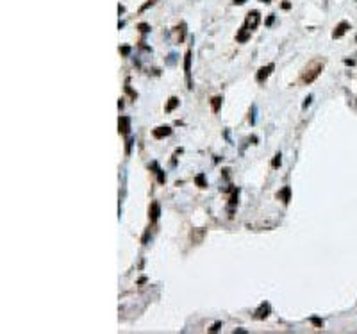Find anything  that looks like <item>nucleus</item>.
<instances>
[{
	"label": "nucleus",
	"mask_w": 357,
	"mask_h": 334,
	"mask_svg": "<svg viewBox=\"0 0 357 334\" xmlns=\"http://www.w3.org/2000/svg\"><path fill=\"white\" fill-rule=\"evenodd\" d=\"M323 61H320V59H314V61H311L304 70H302V75H300V79H302V82L304 84H311V82H314L316 79H318V75L322 73V70H323Z\"/></svg>",
	"instance_id": "1"
},
{
	"label": "nucleus",
	"mask_w": 357,
	"mask_h": 334,
	"mask_svg": "<svg viewBox=\"0 0 357 334\" xmlns=\"http://www.w3.org/2000/svg\"><path fill=\"white\" fill-rule=\"evenodd\" d=\"M261 21V14H259V11H250L248 13V16H246V29L248 30H252V29H255L257 27V23Z\"/></svg>",
	"instance_id": "2"
},
{
	"label": "nucleus",
	"mask_w": 357,
	"mask_h": 334,
	"mask_svg": "<svg viewBox=\"0 0 357 334\" xmlns=\"http://www.w3.org/2000/svg\"><path fill=\"white\" fill-rule=\"evenodd\" d=\"M273 64L270 63V64H266V66H263V68H259V72H257V75H255V80L257 82H264L268 77H270V73L273 72Z\"/></svg>",
	"instance_id": "3"
},
{
	"label": "nucleus",
	"mask_w": 357,
	"mask_h": 334,
	"mask_svg": "<svg viewBox=\"0 0 357 334\" xmlns=\"http://www.w3.org/2000/svg\"><path fill=\"white\" fill-rule=\"evenodd\" d=\"M129 131H131V118L129 116H120L118 118V132L127 136Z\"/></svg>",
	"instance_id": "4"
},
{
	"label": "nucleus",
	"mask_w": 357,
	"mask_h": 334,
	"mask_svg": "<svg viewBox=\"0 0 357 334\" xmlns=\"http://www.w3.org/2000/svg\"><path fill=\"white\" fill-rule=\"evenodd\" d=\"M184 72H186V79H187V84H189V88H193L191 86V50H187L186 52V55H184Z\"/></svg>",
	"instance_id": "5"
},
{
	"label": "nucleus",
	"mask_w": 357,
	"mask_h": 334,
	"mask_svg": "<svg viewBox=\"0 0 357 334\" xmlns=\"http://www.w3.org/2000/svg\"><path fill=\"white\" fill-rule=\"evenodd\" d=\"M159 215H161V207L157 202H152L150 204V209H148V218H150V223H156L159 220Z\"/></svg>",
	"instance_id": "6"
},
{
	"label": "nucleus",
	"mask_w": 357,
	"mask_h": 334,
	"mask_svg": "<svg viewBox=\"0 0 357 334\" xmlns=\"http://www.w3.org/2000/svg\"><path fill=\"white\" fill-rule=\"evenodd\" d=\"M154 138H157V139H161V138H166V136H170L172 134V127H168V125H161V127H157V129H154Z\"/></svg>",
	"instance_id": "7"
},
{
	"label": "nucleus",
	"mask_w": 357,
	"mask_h": 334,
	"mask_svg": "<svg viewBox=\"0 0 357 334\" xmlns=\"http://www.w3.org/2000/svg\"><path fill=\"white\" fill-rule=\"evenodd\" d=\"M348 29H350V25H348L347 21H341V23H338V27H336V29H334V32H332V38H334V39H336V38H341V36H343V34H345Z\"/></svg>",
	"instance_id": "8"
},
{
	"label": "nucleus",
	"mask_w": 357,
	"mask_h": 334,
	"mask_svg": "<svg viewBox=\"0 0 357 334\" xmlns=\"http://www.w3.org/2000/svg\"><path fill=\"white\" fill-rule=\"evenodd\" d=\"M277 198H280V200H284V202L288 204V202L291 200V188H289V186H286L284 189H280V191L277 193Z\"/></svg>",
	"instance_id": "9"
},
{
	"label": "nucleus",
	"mask_w": 357,
	"mask_h": 334,
	"mask_svg": "<svg viewBox=\"0 0 357 334\" xmlns=\"http://www.w3.org/2000/svg\"><path fill=\"white\" fill-rule=\"evenodd\" d=\"M268 313H270V306H268V304H261V307L255 311V318H257V320H263V318L268 316Z\"/></svg>",
	"instance_id": "10"
},
{
	"label": "nucleus",
	"mask_w": 357,
	"mask_h": 334,
	"mask_svg": "<svg viewBox=\"0 0 357 334\" xmlns=\"http://www.w3.org/2000/svg\"><path fill=\"white\" fill-rule=\"evenodd\" d=\"M236 39L239 41V43H245L246 39H250V30L246 29V27H243L239 32H238V36H236Z\"/></svg>",
	"instance_id": "11"
},
{
	"label": "nucleus",
	"mask_w": 357,
	"mask_h": 334,
	"mask_svg": "<svg viewBox=\"0 0 357 334\" xmlns=\"http://www.w3.org/2000/svg\"><path fill=\"white\" fill-rule=\"evenodd\" d=\"M221 102H223V98H221V97H212V98H211V107H212V113H218V111H220V107H221Z\"/></svg>",
	"instance_id": "12"
},
{
	"label": "nucleus",
	"mask_w": 357,
	"mask_h": 334,
	"mask_svg": "<svg viewBox=\"0 0 357 334\" xmlns=\"http://www.w3.org/2000/svg\"><path fill=\"white\" fill-rule=\"evenodd\" d=\"M195 184H196L198 188H202V189H204V188H207V182H205V175H204V173H198V175L195 177Z\"/></svg>",
	"instance_id": "13"
},
{
	"label": "nucleus",
	"mask_w": 357,
	"mask_h": 334,
	"mask_svg": "<svg viewBox=\"0 0 357 334\" xmlns=\"http://www.w3.org/2000/svg\"><path fill=\"white\" fill-rule=\"evenodd\" d=\"M178 105V98L177 97H172L170 100H168V105H166V113H172L175 107Z\"/></svg>",
	"instance_id": "14"
},
{
	"label": "nucleus",
	"mask_w": 357,
	"mask_h": 334,
	"mask_svg": "<svg viewBox=\"0 0 357 334\" xmlns=\"http://www.w3.org/2000/svg\"><path fill=\"white\" fill-rule=\"evenodd\" d=\"M280 157H282L280 154H275V157H273V161H271V168H279V166H280V163H282Z\"/></svg>",
	"instance_id": "15"
},
{
	"label": "nucleus",
	"mask_w": 357,
	"mask_h": 334,
	"mask_svg": "<svg viewBox=\"0 0 357 334\" xmlns=\"http://www.w3.org/2000/svg\"><path fill=\"white\" fill-rule=\"evenodd\" d=\"M132 143H134V139H132V138H127V141H125V154H127V156L131 154V148H132Z\"/></svg>",
	"instance_id": "16"
},
{
	"label": "nucleus",
	"mask_w": 357,
	"mask_h": 334,
	"mask_svg": "<svg viewBox=\"0 0 357 334\" xmlns=\"http://www.w3.org/2000/svg\"><path fill=\"white\" fill-rule=\"evenodd\" d=\"M311 324H313L314 327H323V320H322V318H316V316L311 318Z\"/></svg>",
	"instance_id": "17"
},
{
	"label": "nucleus",
	"mask_w": 357,
	"mask_h": 334,
	"mask_svg": "<svg viewBox=\"0 0 357 334\" xmlns=\"http://www.w3.org/2000/svg\"><path fill=\"white\" fill-rule=\"evenodd\" d=\"M236 204H238V191H234L232 197H230V200H229V206H230V207H234Z\"/></svg>",
	"instance_id": "18"
},
{
	"label": "nucleus",
	"mask_w": 357,
	"mask_h": 334,
	"mask_svg": "<svg viewBox=\"0 0 357 334\" xmlns=\"http://www.w3.org/2000/svg\"><path fill=\"white\" fill-rule=\"evenodd\" d=\"M138 29H139V32H143V34H145V32H148V30H150V25H147V23H139V25H138Z\"/></svg>",
	"instance_id": "19"
},
{
	"label": "nucleus",
	"mask_w": 357,
	"mask_h": 334,
	"mask_svg": "<svg viewBox=\"0 0 357 334\" xmlns=\"http://www.w3.org/2000/svg\"><path fill=\"white\" fill-rule=\"evenodd\" d=\"M157 179H159V182L163 184V182H166V175L161 172V170H157Z\"/></svg>",
	"instance_id": "20"
},
{
	"label": "nucleus",
	"mask_w": 357,
	"mask_h": 334,
	"mask_svg": "<svg viewBox=\"0 0 357 334\" xmlns=\"http://www.w3.org/2000/svg\"><path fill=\"white\" fill-rule=\"evenodd\" d=\"M220 327H221V322H216V324H214V325H212L209 331H211V333H216V331H220Z\"/></svg>",
	"instance_id": "21"
},
{
	"label": "nucleus",
	"mask_w": 357,
	"mask_h": 334,
	"mask_svg": "<svg viewBox=\"0 0 357 334\" xmlns=\"http://www.w3.org/2000/svg\"><path fill=\"white\" fill-rule=\"evenodd\" d=\"M156 2H157V0H148V2H147V4H145V5H143V7H141V11H145V9H147V7H150V5H154V4H156Z\"/></svg>",
	"instance_id": "22"
},
{
	"label": "nucleus",
	"mask_w": 357,
	"mask_h": 334,
	"mask_svg": "<svg viewBox=\"0 0 357 334\" xmlns=\"http://www.w3.org/2000/svg\"><path fill=\"white\" fill-rule=\"evenodd\" d=\"M120 52H122L123 55H127V54L131 52V48H129V46H122V48H120Z\"/></svg>",
	"instance_id": "23"
},
{
	"label": "nucleus",
	"mask_w": 357,
	"mask_h": 334,
	"mask_svg": "<svg viewBox=\"0 0 357 334\" xmlns=\"http://www.w3.org/2000/svg\"><path fill=\"white\" fill-rule=\"evenodd\" d=\"M311 100H313V97H311V95H309V97H307V98H305V102H304V105H302V107H304V109H305V107H307V105H309V104H311Z\"/></svg>",
	"instance_id": "24"
},
{
	"label": "nucleus",
	"mask_w": 357,
	"mask_h": 334,
	"mask_svg": "<svg viewBox=\"0 0 357 334\" xmlns=\"http://www.w3.org/2000/svg\"><path fill=\"white\" fill-rule=\"evenodd\" d=\"M243 2H245V0H234V4H238V5H239V4H243Z\"/></svg>",
	"instance_id": "25"
},
{
	"label": "nucleus",
	"mask_w": 357,
	"mask_h": 334,
	"mask_svg": "<svg viewBox=\"0 0 357 334\" xmlns=\"http://www.w3.org/2000/svg\"><path fill=\"white\" fill-rule=\"evenodd\" d=\"M261 2H270V0H261Z\"/></svg>",
	"instance_id": "26"
}]
</instances>
